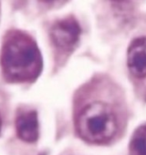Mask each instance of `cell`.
<instances>
[{"label": "cell", "instance_id": "6da1fadb", "mask_svg": "<svg viewBox=\"0 0 146 155\" xmlns=\"http://www.w3.org/2000/svg\"><path fill=\"white\" fill-rule=\"evenodd\" d=\"M0 65L3 77L10 83L32 82L42 71V56L36 41L20 30H10L4 37Z\"/></svg>", "mask_w": 146, "mask_h": 155}, {"label": "cell", "instance_id": "7a4b0ae2", "mask_svg": "<svg viewBox=\"0 0 146 155\" xmlns=\"http://www.w3.org/2000/svg\"><path fill=\"white\" fill-rule=\"evenodd\" d=\"M76 127L83 140L91 143H104L117 132L118 122L108 104L96 101L82 109L78 115Z\"/></svg>", "mask_w": 146, "mask_h": 155}, {"label": "cell", "instance_id": "3957f363", "mask_svg": "<svg viewBox=\"0 0 146 155\" xmlns=\"http://www.w3.org/2000/svg\"><path fill=\"white\" fill-rule=\"evenodd\" d=\"M80 35V25L73 18L58 20L50 29V38L53 44L62 50H68L74 48L79 41Z\"/></svg>", "mask_w": 146, "mask_h": 155}, {"label": "cell", "instance_id": "277c9868", "mask_svg": "<svg viewBox=\"0 0 146 155\" xmlns=\"http://www.w3.org/2000/svg\"><path fill=\"white\" fill-rule=\"evenodd\" d=\"M127 65L131 74L137 79L146 78V38L134 39L127 53Z\"/></svg>", "mask_w": 146, "mask_h": 155}, {"label": "cell", "instance_id": "5b68a950", "mask_svg": "<svg viewBox=\"0 0 146 155\" xmlns=\"http://www.w3.org/2000/svg\"><path fill=\"white\" fill-rule=\"evenodd\" d=\"M16 131L18 137L25 142H36L39 135L38 113L36 110H28L18 113L16 121Z\"/></svg>", "mask_w": 146, "mask_h": 155}, {"label": "cell", "instance_id": "8992f818", "mask_svg": "<svg viewBox=\"0 0 146 155\" xmlns=\"http://www.w3.org/2000/svg\"><path fill=\"white\" fill-rule=\"evenodd\" d=\"M131 155H146V125L138 128L130 142Z\"/></svg>", "mask_w": 146, "mask_h": 155}, {"label": "cell", "instance_id": "52a82bcc", "mask_svg": "<svg viewBox=\"0 0 146 155\" xmlns=\"http://www.w3.org/2000/svg\"><path fill=\"white\" fill-rule=\"evenodd\" d=\"M1 130H2V117L1 114H0V133H1Z\"/></svg>", "mask_w": 146, "mask_h": 155}]
</instances>
